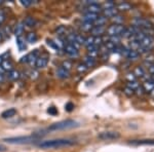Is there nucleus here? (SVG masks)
<instances>
[{
	"mask_svg": "<svg viewBox=\"0 0 154 152\" xmlns=\"http://www.w3.org/2000/svg\"><path fill=\"white\" fill-rule=\"evenodd\" d=\"M57 76H58L59 78L66 79V78H69V76H70V73H69V71H67L64 68L60 67L58 70H57Z\"/></svg>",
	"mask_w": 154,
	"mask_h": 152,
	"instance_id": "14",
	"label": "nucleus"
},
{
	"mask_svg": "<svg viewBox=\"0 0 154 152\" xmlns=\"http://www.w3.org/2000/svg\"><path fill=\"white\" fill-rule=\"evenodd\" d=\"M115 7V3L113 1H107L104 3V9H109V8H113Z\"/></svg>",
	"mask_w": 154,
	"mask_h": 152,
	"instance_id": "40",
	"label": "nucleus"
},
{
	"mask_svg": "<svg viewBox=\"0 0 154 152\" xmlns=\"http://www.w3.org/2000/svg\"><path fill=\"white\" fill-rule=\"evenodd\" d=\"M116 8H117L118 11H128L131 9V5L128 2H121L116 6Z\"/></svg>",
	"mask_w": 154,
	"mask_h": 152,
	"instance_id": "17",
	"label": "nucleus"
},
{
	"mask_svg": "<svg viewBox=\"0 0 154 152\" xmlns=\"http://www.w3.org/2000/svg\"><path fill=\"white\" fill-rule=\"evenodd\" d=\"M2 62H3V59H2V57H0V64H2Z\"/></svg>",
	"mask_w": 154,
	"mask_h": 152,
	"instance_id": "51",
	"label": "nucleus"
},
{
	"mask_svg": "<svg viewBox=\"0 0 154 152\" xmlns=\"http://www.w3.org/2000/svg\"><path fill=\"white\" fill-rule=\"evenodd\" d=\"M36 24H37L36 20L34 18H32V17H27V18L25 19V21H24V25H26V26L29 27V28L35 27Z\"/></svg>",
	"mask_w": 154,
	"mask_h": 152,
	"instance_id": "18",
	"label": "nucleus"
},
{
	"mask_svg": "<svg viewBox=\"0 0 154 152\" xmlns=\"http://www.w3.org/2000/svg\"><path fill=\"white\" fill-rule=\"evenodd\" d=\"M125 78L128 79V82H131V81H137V77L134 73H128L126 74Z\"/></svg>",
	"mask_w": 154,
	"mask_h": 152,
	"instance_id": "39",
	"label": "nucleus"
},
{
	"mask_svg": "<svg viewBox=\"0 0 154 152\" xmlns=\"http://www.w3.org/2000/svg\"><path fill=\"white\" fill-rule=\"evenodd\" d=\"M94 44L98 47L103 45V39H102V37H95V39H94Z\"/></svg>",
	"mask_w": 154,
	"mask_h": 152,
	"instance_id": "37",
	"label": "nucleus"
},
{
	"mask_svg": "<svg viewBox=\"0 0 154 152\" xmlns=\"http://www.w3.org/2000/svg\"><path fill=\"white\" fill-rule=\"evenodd\" d=\"M134 74L136 75V77H140V78H143L144 76L146 75V71L143 67H137L134 71Z\"/></svg>",
	"mask_w": 154,
	"mask_h": 152,
	"instance_id": "19",
	"label": "nucleus"
},
{
	"mask_svg": "<svg viewBox=\"0 0 154 152\" xmlns=\"http://www.w3.org/2000/svg\"><path fill=\"white\" fill-rule=\"evenodd\" d=\"M133 25L136 27H139L140 29H151L152 28V24L146 19L142 18H136L133 21Z\"/></svg>",
	"mask_w": 154,
	"mask_h": 152,
	"instance_id": "6",
	"label": "nucleus"
},
{
	"mask_svg": "<svg viewBox=\"0 0 154 152\" xmlns=\"http://www.w3.org/2000/svg\"><path fill=\"white\" fill-rule=\"evenodd\" d=\"M24 24H18V26L16 27V31H14V33H16V36L19 37V36H22V33H23L24 31Z\"/></svg>",
	"mask_w": 154,
	"mask_h": 152,
	"instance_id": "32",
	"label": "nucleus"
},
{
	"mask_svg": "<svg viewBox=\"0 0 154 152\" xmlns=\"http://www.w3.org/2000/svg\"><path fill=\"white\" fill-rule=\"evenodd\" d=\"M48 60L46 57H38L36 60V63H35L36 68H38V69L45 68L46 65H48Z\"/></svg>",
	"mask_w": 154,
	"mask_h": 152,
	"instance_id": "10",
	"label": "nucleus"
},
{
	"mask_svg": "<svg viewBox=\"0 0 154 152\" xmlns=\"http://www.w3.org/2000/svg\"><path fill=\"white\" fill-rule=\"evenodd\" d=\"M26 39H27V41H28L29 43H35V42L37 41V39H38V37H37V35L35 33H33V32H30L28 35H27Z\"/></svg>",
	"mask_w": 154,
	"mask_h": 152,
	"instance_id": "27",
	"label": "nucleus"
},
{
	"mask_svg": "<svg viewBox=\"0 0 154 152\" xmlns=\"http://www.w3.org/2000/svg\"><path fill=\"white\" fill-rule=\"evenodd\" d=\"M140 44L144 47H148V48H150V46L152 45V38H151V37L146 36L145 38L140 42Z\"/></svg>",
	"mask_w": 154,
	"mask_h": 152,
	"instance_id": "21",
	"label": "nucleus"
},
{
	"mask_svg": "<svg viewBox=\"0 0 154 152\" xmlns=\"http://www.w3.org/2000/svg\"><path fill=\"white\" fill-rule=\"evenodd\" d=\"M128 88H130L131 89H133L134 92H136L137 89L140 88V83H139L138 81H131V82H128Z\"/></svg>",
	"mask_w": 154,
	"mask_h": 152,
	"instance_id": "28",
	"label": "nucleus"
},
{
	"mask_svg": "<svg viewBox=\"0 0 154 152\" xmlns=\"http://www.w3.org/2000/svg\"><path fill=\"white\" fill-rule=\"evenodd\" d=\"M125 27L122 26V25H112L110 26L108 29L106 30L108 36H120L122 34V32L125 31Z\"/></svg>",
	"mask_w": 154,
	"mask_h": 152,
	"instance_id": "4",
	"label": "nucleus"
},
{
	"mask_svg": "<svg viewBox=\"0 0 154 152\" xmlns=\"http://www.w3.org/2000/svg\"><path fill=\"white\" fill-rule=\"evenodd\" d=\"M17 44H18L20 51H24V49H26V44H25V39L23 38V36L17 37Z\"/></svg>",
	"mask_w": 154,
	"mask_h": 152,
	"instance_id": "24",
	"label": "nucleus"
},
{
	"mask_svg": "<svg viewBox=\"0 0 154 152\" xmlns=\"http://www.w3.org/2000/svg\"><path fill=\"white\" fill-rule=\"evenodd\" d=\"M123 93H125L126 96L131 97V96H133V95L135 94V92H134L133 89H131L130 88H128V86H125V88H123Z\"/></svg>",
	"mask_w": 154,
	"mask_h": 152,
	"instance_id": "41",
	"label": "nucleus"
},
{
	"mask_svg": "<svg viewBox=\"0 0 154 152\" xmlns=\"http://www.w3.org/2000/svg\"><path fill=\"white\" fill-rule=\"evenodd\" d=\"M37 139L36 136H29V137H17V138H7L5 139V142L11 144H28L31 143L32 141H35Z\"/></svg>",
	"mask_w": 154,
	"mask_h": 152,
	"instance_id": "3",
	"label": "nucleus"
},
{
	"mask_svg": "<svg viewBox=\"0 0 154 152\" xmlns=\"http://www.w3.org/2000/svg\"><path fill=\"white\" fill-rule=\"evenodd\" d=\"M105 26H94V28L91 29V34L94 37H101V35H103L106 32Z\"/></svg>",
	"mask_w": 154,
	"mask_h": 152,
	"instance_id": "8",
	"label": "nucleus"
},
{
	"mask_svg": "<svg viewBox=\"0 0 154 152\" xmlns=\"http://www.w3.org/2000/svg\"><path fill=\"white\" fill-rule=\"evenodd\" d=\"M64 31H65V28H64V27H60L59 29H57V32H58V34H60V35H61V34H64Z\"/></svg>",
	"mask_w": 154,
	"mask_h": 152,
	"instance_id": "47",
	"label": "nucleus"
},
{
	"mask_svg": "<svg viewBox=\"0 0 154 152\" xmlns=\"http://www.w3.org/2000/svg\"><path fill=\"white\" fill-rule=\"evenodd\" d=\"M140 42H138V41H135V40H131L130 41V43H128V49H131V51H138V48L140 47Z\"/></svg>",
	"mask_w": 154,
	"mask_h": 152,
	"instance_id": "26",
	"label": "nucleus"
},
{
	"mask_svg": "<svg viewBox=\"0 0 154 152\" xmlns=\"http://www.w3.org/2000/svg\"><path fill=\"white\" fill-rule=\"evenodd\" d=\"M88 67L85 66L83 63H81V64H79L78 66H77V71L79 72V73H82V72H85L86 70H88Z\"/></svg>",
	"mask_w": 154,
	"mask_h": 152,
	"instance_id": "38",
	"label": "nucleus"
},
{
	"mask_svg": "<svg viewBox=\"0 0 154 152\" xmlns=\"http://www.w3.org/2000/svg\"><path fill=\"white\" fill-rule=\"evenodd\" d=\"M4 79H5V77H4V74H0V83H1V82H3Z\"/></svg>",
	"mask_w": 154,
	"mask_h": 152,
	"instance_id": "48",
	"label": "nucleus"
},
{
	"mask_svg": "<svg viewBox=\"0 0 154 152\" xmlns=\"http://www.w3.org/2000/svg\"><path fill=\"white\" fill-rule=\"evenodd\" d=\"M103 16L105 18H113L114 16L118 14V11L116 7H113V8H109V9H103Z\"/></svg>",
	"mask_w": 154,
	"mask_h": 152,
	"instance_id": "13",
	"label": "nucleus"
},
{
	"mask_svg": "<svg viewBox=\"0 0 154 152\" xmlns=\"http://www.w3.org/2000/svg\"><path fill=\"white\" fill-rule=\"evenodd\" d=\"M94 39H95V37L94 36H88L85 38V40H84V45L86 47L89 46V45H93L94 44Z\"/></svg>",
	"mask_w": 154,
	"mask_h": 152,
	"instance_id": "34",
	"label": "nucleus"
},
{
	"mask_svg": "<svg viewBox=\"0 0 154 152\" xmlns=\"http://www.w3.org/2000/svg\"><path fill=\"white\" fill-rule=\"evenodd\" d=\"M48 112L51 115H57V114H58V110H57V108H54V107H49L48 109Z\"/></svg>",
	"mask_w": 154,
	"mask_h": 152,
	"instance_id": "44",
	"label": "nucleus"
},
{
	"mask_svg": "<svg viewBox=\"0 0 154 152\" xmlns=\"http://www.w3.org/2000/svg\"><path fill=\"white\" fill-rule=\"evenodd\" d=\"M1 67L3 68L4 71H12V64L11 61H8V60H5V61L2 62L1 64Z\"/></svg>",
	"mask_w": 154,
	"mask_h": 152,
	"instance_id": "22",
	"label": "nucleus"
},
{
	"mask_svg": "<svg viewBox=\"0 0 154 152\" xmlns=\"http://www.w3.org/2000/svg\"><path fill=\"white\" fill-rule=\"evenodd\" d=\"M84 40H85V38H84L83 36L79 35V34H76L75 35V42H77L78 44H84Z\"/></svg>",
	"mask_w": 154,
	"mask_h": 152,
	"instance_id": "35",
	"label": "nucleus"
},
{
	"mask_svg": "<svg viewBox=\"0 0 154 152\" xmlns=\"http://www.w3.org/2000/svg\"><path fill=\"white\" fill-rule=\"evenodd\" d=\"M8 77H9V79H11V80H17V79H19L20 78L19 71H17V70L11 71V72H9V74H8Z\"/></svg>",
	"mask_w": 154,
	"mask_h": 152,
	"instance_id": "30",
	"label": "nucleus"
},
{
	"mask_svg": "<svg viewBox=\"0 0 154 152\" xmlns=\"http://www.w3.org/2000/svg\"><path fill=\"white\" fill-rule=\"evenodd\" d=\"M151 81L154 83V74H153V75H151Z\"/></svg>",
	"mask_w": 154,
	"mask_h": 152,
	"instance_id": "50",
	"label": "nucleus"
},
{
	"mask_svg": "<svg viewBox=\"0 0 154 152\" xmlns=\"http://www.w3.org/2000/svg\"><path fill=\"white\" fill-rule=\"evenodd\" d=\"M144 93H145V91H144V88H142V86H140V88L136 91V94L138 95V96H143Z\"/></svg>",
	"mask_w": 154,
	"mask_h": 152,
	"instance_id": "46",
	"label": "nucleus"
},
{
	"mask_svg": "<svg viewBox=\"0 0 154 152\" xmlns=\"http://www.w3.org/2000/svg\"><path fill=\"white\" fill-rule=\"evenodd\" d=\"M120 137V135L117 132H103V133L98 135V138L103 141H109V140H116Z\"/></svg>",
	"mask_w": 154,
	"mask_h": 152,
	"instance_id": "5",
	"label": "nucleus"
},
{
	"mask_svg": "<svg viewBox=\"0 0 154 152\" xmlns=\"http://www.w3.org/2000/svg\"><path fill=\"white\" fill-rule=\"evenodd\" d=\"M73 109H74V104H73V103L69 102V103H67V104H66V106H65V110H66V111L71 112L72 110H73Z\"/></svg>",
	"mask_w": 154,
	"mask_h": 152,
	"instance_id": "43",
	"label": "nucleus"
},
{
	"mask_svg": "<svg viewBox=\"0 0 154 152\" xmlns=\"http://www.w3.org/2000/svg\"><path fill=\"white\" fill-rule=\"evenodd\" d=\"M64 49H65V53L68 54L69 57H71V58H77V57L79 56L78 49H77L76 47H74L72 44H69V43L66 44Z\"/></svg>",
	"mask_w": 154,
	"mask_h": 152,
	"instance_id": "7",
	"label": "nucleus"
},
{
	"mask_svg": "<svg viewBox=\"0 0 154 152\" xmlns=\"http://www.w3.org/2000/svg\"><path fill=\"white\" fill-rule=\"evenodd\" d=\"M5 14H4L2 11H0V25H1L2 23H3L4 21H5Z\"/></svg>",
	"mask_w": 154,
	"mask_h": 152,
	"instance_id": "45",
	"label": "nucleus"
},
{
	"mask_svg": "<svg viewBox=\"0 0 154 152\" xmlns=\"http://www.w3.org/2000/svg\"><path fill=\"white\" fill-rule=\"evenodd\" d=\"M133 145H154V139H145V140H133L130 142Z\"/></svg>",
	"mask_w": 154,
	"mask_h": 152,
	"instance_id": "11",
	"label": "nucleus"
},
{
	"mask_svg": "<svg viewBox=\"0 0 154 152\" xmlns=\"http://www.w3.org/2000/svg\"><path fill=\"white\" fill-rule=\"evenodd\" d=\"M61 67H62V68H64L67 71H70L71 68H72V63L70 61H64Z\"/></svg>",
	"mask_w": 154,
	"mask_h": 152,
	"instance_id": "33",
	"label": "nucleus"
},
{
	"mask_svg": "<svg viewBox=\"0 0 154 152\" xmlns=\"http://www.w3.org/2000/svg\"><path fill=\"white\" fill-rule=\"evenodd\" d=\"M111 20H112L114 25H122L123 22H125L123 17L120 16V14H116V16H114L113 18H111Z\"/></svg>",
	"mask_w": 154,
	"mask_h": 152,
	"instance_id": "23",
	"label": "nucleus"
},
{
	"mask_svg": "<svg viewBox=\"0 0 154 152\" xmlns=\"http://www.w3.org/2000/svg\"><path fill=\"white\" fill-rule=\"evenodd\" d=\"M79 123L75 120H72V119H67V120L60 121V123H56L51 126H48V131H62V129H68L72 128H76L78 126Z\"/></svg>",
	"mask_w": 154,
	"mask_h": 152,
	"instance_id": "2",
	"label": "nucleus"
},
{
	"mask_svg": "<svg viewBox=\"0 0 154 152\" xmlns=\"http://www.w3.org/2000/svg\"><path fill=\"white\" fill-rule=\"evenodd\" d=\"M102 11H103V9H102L100 4H98V3L91 4V5H88V7H86V12H91V14H98Z\"/></svg>",
	"mask_w": 154,
	"mask_h": 152,
	"instance_id": "9",
	"label": "nucleus"
},
{
	"mask_svg": "<svg viewBox=\"0 0 154 152\" xmlns=\"http://www.w3.org/2000/svg\"><path fill=\"white\" fill-rule=\"evenodd\" d=\"M54 42L56 43V45L58 46V48H62V47H65V43H64V41L62 40L61 38H57L54 39Z\"/></svg>",
	"mask_w": 154,
	"mask_h": 152,
	"instance_id": "36",
	"label": "nucleus"
},
{
	"mask_svg": "<svg viewBox=\"0 0 154 152\" xmlns=\"http://www.w3.org/2000/svg\"><path fill=\"white\" fill-rule=\"evenodd\" d=\"M6 151V148L3 145H0V152H4Z\"/></svg>",
	"mask_w": 154,
	"mask_h": 152,
	"instance_id": "49",
	"label": "nucleus"
},
{
	"mask_svg": "<svg viewBox=\"0 0 154 152\" xmlns=\"http://www.w3.org/2000/svg\"><path fill=\"white\" fill-rule=\"evenodd\" d=\"M74 144H75V142L69 140V139H56V140L43 141L39 143L38 146L42 149H60L73 146Z\"/></svg>",
	"mask_w": 154,
	"mask_h": 152,
	"instance_id": "1",
	"label": "nucleus"
},
{
	"mask_svg": "<svg viewBox=\"0 0 154 152\" xmlns=\"http://www.w3.org/2000/svg\"><path fill=\"white\" fill-rule=\"evenodd\" d=\"M98 14H91V12H85L83 16V22H86V23H91L94 24L95 21L98 19Z\"/></svg>",
	"mask_w": 154,
	"mask_h": 152,
	"instance_id": "12",
	"label": "nucleus"
},
{
	"mask_svg": "<svg viewBox=\"0 0 154 152\" xmlns=\"http://www.w3.org/2000/svg\"><path fill=\"white\" fill-rule=\"evenodd\" d=\"M21 3L23 4L25 7H28L30 5H32V4L34 3L33 0H21Z\"/></svg>",
	"mask_w": 154,
	"mask_h": 152,
	"instance_id": "42",
	"label": "nucleus"
},
{
	"mask_svg": "<svg viewBox=\"0 0 154 152\" xmlns=\"http://www.w3.org/2000/svg\"><path fill=\"white\" fill-rule=\"evenodd\" d=\"M94 28V25L91 23H86V22H83L82 24H81V29L83 30V31H91V29Z\"/></svg>",
	"mask_w": 154,
	"mask_h": 152,
	"instance_id": "31",
	"label": "nucleus"
},
{
	"mask_svg": "<svg viewBox=\"0 0 154 152\" xmlns=\"http://www.w3.org/2000/svg\"><path fill=\"white\" fill-rule=\"evenodd\" d=\"M107 23V18H105L104 16H99L98 19L95 21L96 26H105V24Z\"/></svg>",
	"mask_w": 154,
	"mask_h": 152,
	"instance_id": "25",
	"label": "nucleus"
},
{
	"mask_svg": "<svg viewBox=\"0 0 154 152\" xmlns=\"http://www.w3.org/2000/svg\"><path fill=\"white\" fill-rule=\"evenodd\" d=\"M83 64L85 65L88 68H89V67H93V66H95V64H96V59H94V58H91V57H85L83 60Z\"/></svg>",
	"mask_w": 154,
	"mask_h": 152,
	"instance_id": "20",
	"label": "nucleus"
},
{
	"mask_svg": "<svg viewBox=\"0 0 154 152\" xmlns=\"http://www.w3.org/2000/svg\"><path fill=\"white\" fill-rule=\"evenodd\" d=\"M142 88H144V91L146 92V93H149L150 94L151 92L154 89V83L151 80H146L143 82V85Z\"/></svg>",
	"mask_w": 154,
	"mask_h": 152,
	"instance_id": "15",
	"label": "nucleus"
},
{
	"mask_svg": "<svg viewBox=\"0 0 154 152\" xmlns=\"http://www.w3.org/2000/svg\"><path fill=\"white\" fill-rule=\"evenodd\" d=\"M121 40V36H110L109 37V42H112L115 45H119Z\"/></svg>",
	"mask_w": 154,
	"mask_h": 152,
	"instance_id": "29",
	"label": "nucleus"
},
{
	"mask_svg": "<svg viewBox=\"0 0 154 152\" xmlns=\"http://www.w3.org/2000/svg\"><path fill=\"white\" fill-rule=\"evenodd\" d=\"M17 114V110L14 108H9L7 110L3 111L1 114V117L2 118H11V117L14 116Z\"/></svg>",
	"mask_w": 154,
	"mask_h": 152,
	"instance_id": "16",
	"label": "nucleus"
}]
</instances>
